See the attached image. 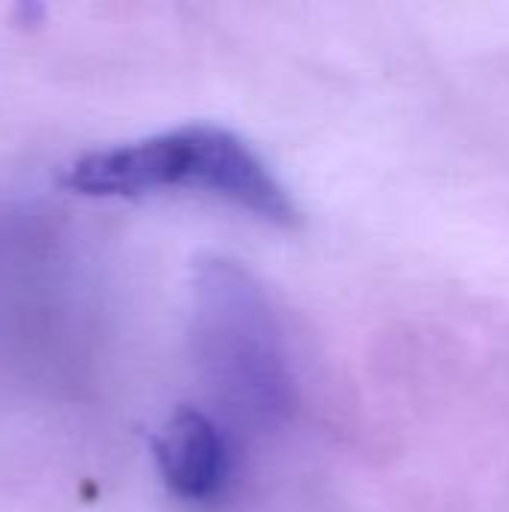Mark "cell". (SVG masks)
Returning a JSON list of instances; mask_svg holds the SVG:
<instances>
[{"label":"cell","instance_id":"1","mask_svg":"<svg viewBox=\"0 0 509 512\" xmlns=\"http://www.w3.org/2000/svg\"><path fill=\"white\" fill-rule=\"evenodd\" d=\"M63 186L90 198H141L168 189L222 198L276 228H297L300 207L267 162L231 129L177 126L141 141L84 153Z\"/></svg>","mask_w":509,"mask_h":512},{"label":"cell","instance_id":"2","mask_svg":"<svg viewBox=\"0 0 509 512\" xmlns=\"http://www.w3.org/2000/svg\"><path fill=\"white\" fill-rule=\"evenodd\" d=\"M189 342L198 372L225 411L252 426H276L294 408V375L273 306L255 276L228 258L192 270Z\"/></svg>","mask_w":509,"mask_h":512},{"label":"cell","instance_id":"3","mask_svg":"<svg viewBox=\"0 0 509 512\" xmlns=\"http://www.w3.org/2000/svg\"><path fill=\"white\" fill-rule=\"evenodd\" d=\"M156 465L177 498L207 501L228 477V447L207 414L180 408L156 438Z\"/></svg>","mask_w":509,"mask_h":512}]
</instances>
